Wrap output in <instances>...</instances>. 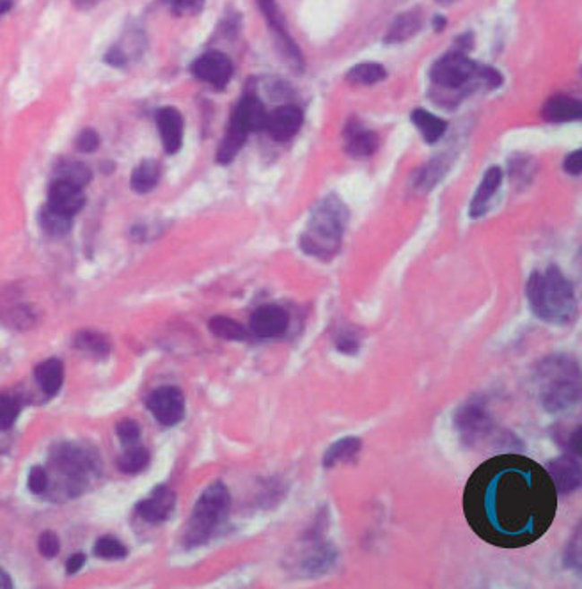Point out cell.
<instances>
[{
    "label": "cell",
    "instance_id": "cell-1",
    "mask_svg": "<svg viewBox=\"0 0 582 589\" xmlns=\"http://www.w3.org/2000/svg\"><path fill=\"white\" fill-rule=\"evenodd\" d=\"M558 492L545 467L518 453L483 462L469 478L464 513L471 529L499 549H522L552 525Z\"/></svg>",
    "mask_w": 582,
    "mask_h": 589
},
{
    "label": "cell",
    "instance_id": "cell-2",
    "mask_svg": "<svg viewBox=\"0 0 582 589\" xmlns=\"http://www.w3.org/2000/svg\"><path fill=\"white\" fill-rule=\"evenodd\" d=\"M527 299L533 315L547 324L567 325L578 315L574 286L558 266H549L529 277Z\"/></svg>",
    "mask_w": 582,
    "mask_h": 589
},
{
    "label": "cell",
    "instance_id": "cell-3",
    "mask_svg": "<svg viewBox=\"0 0 582 589\" xmlns=\"http://www.w3.org/2000/svg\"><path fill=\"white\" fill-rule=\"evenodd\" d=\"M348 219L350 212L337 195L324 197L311 212L300 237V249L318 259H333L341 247Z\"/></svg>",
    "mask_w": 582,
    "mask_h": 589
},
{
    "label": "cell",
    "instance_id": "cell-4",
    "mask_svg": "<svg viewBox=\"0 0 582 589\" xmlns=\"http://www.w3.org/2000/svg\"><path fill=\"white\" fill-rule=\"evenodd\" d=\"M540 400L549 412H565L579 403L581 371L574 359L552 355L538 368Z\"/></svg>",
    "mask_w": 582,
    "mask_h": 589
},
{
    "label": "cell",
    "instance_id": "cell-5",
    "mask_svg": "<svg viewBox=\"0 0 582 589\" xmlns=\"http://www.w3.org/2000/svg\"><path fill=\"white\" fill-rule=\"evenodd\" d=\"M231 494L222 481L212 483L199 498L187 524L183 543L188 549L206 543L228 520Z\"/></svg>",
    "mask_w": 582,
    "mask_h": 589
},
{
    "label": "cell",
    "instance_id": "cell-6",
    "mask_svg": "<svg viewBox=\"0 0 582 589\" xmlns=\"http://www.w3.org/2000/svg\"><path fill=\"white\" fill-rule=\"evenodd\" d=\"M455 426L462 442L469 447H518V440H506L511 433L498 428L482 398H473L458 409L455 414Z\"/></svg>",
    "mask_w": 582,
    "mask_h": 589
},
{
    "label": "cell",
    "instance_id": "cell-7",
    "mask_svg": "<svg viewBox=\"0 0 582 589\" xmlns=\"http://www.w3.org/2000/svg\"><path fill=\"white\" fill-rule=\"evenodd\" d=\"M480 68L462 52H453L440 57L431 68V81L446 89H460L469 84Z\"/></svg>",
    "mask_w": 582,
    "mask_h": 589
},
{
    "label": "cell",
    "instance_id": "cell-8",
    "mask_svg": "<svg viewBox=\"0 0 582 589\" xmlns=\"http://www.w3.org/2000/svg\"><path fill=\"white\" fill-rule=\"evenodd\" d=\"M148 409L162 426H174L185 416V396L178 387H161L150 394Z\"/></svg>",
    "mask_w": 582,
    "mask_h": 589
},
{
    "label": "cell",
    "instance_id": "cell-9",
    "mask_svg": "<svg viewBox=\"0 0 582 589\" xmlns=\"http://www.w3.org/2000/svg\"><path fill=\"white\" fill-rule=\"evenodd\" d=\"M192 74L201 82L224 87L233 77V63L222 52H206L192 65Z\"/></svg>",
    "mask_w": 582,
    "mask_h": 589
},
{
    "label": "cell",
    "instance_id": "cell-10",
    "mask_svg": "<svg viewBox=\"0 0 582 589\" xmlns=\"http://www.w3.org/2000/svg\"><path fill=\"white\" fill-rule=\"evenodd\" d=\"M288 327H290L288 313L275 304L261 306L250 316V333L261 339L284 336Z\"/></svg>",
    "mask_w": 582,
    "mask_h": 589
},
{
    "label": "cell",
    "instance_id": "cell-11",
    "mask_svg": "<svg viewBox=\"0 0 582 589\" xmlns=\"http://www.w3.org/2000/svg\"><path fill=\"white\" fill-rule=\"evenodd\" d=\"M547 472L556 487V492L567 496L581 487V463L579 456L576 460L574 455H565L558 460H551L547 463Z\"/></svg>",
    "mask_w": 582,
    "mask_h": 589
},
{
    "label": "cell",
    "instance_id": "cell-12",
    "mask_svg": "<svg viewBox=\"0 0 582 589\" xmlns=\"http://www.w3.org/2000/svg\"><path fill=\"white\" fill-rule=\"evenodd\" d=\"M302 121H304V116L297 107L282 105V107L275 108L272 114H268L265 128L268 130V134L274 141L284 143L299 134Z\"/></svg>",
    "mask_w": 582,
    "mask_h": 589
},
{
    "label": "cell",
    "instance_id": "cell-13",
    "mask_svg": "<svg viewBox=\"0 0 582 589\" xmlns=\"http://www.w3.org/2000/svg\"><path fill=\"white\" fill-rule=\"evenodd\" d=\"M52 208L74 217L79 213L85 204L83 188L66 181V179H56L48 190V203Z\"/></svg>",
    "mask_w": 582,
    "mask_h": 589
},
{
    "label": "cell",
    "instance_id": "cell-14",
    "mask_svg": "<svg viewBox=\"0 0 582 589\" xmlns=\"http://www.w3.org/2000/svg\"><path fill=\"white\" fill-rule=\"evenodd\" d=\"M257 2H259V7H261L263 14L266 16V20H268L272 30L275 32L277 41L281 43L286 59L290 61V65H293L295 68L302 70V66H304L302 54H300V50L297 48V45L293 43V39L288 36L284 25H282V18H281V14H279V11H277L275 0H257Z\"/></svg>",
    "mask_w": 582,
    "mask_h": 589
},
{
    "label": "cell",
    "instance_id": "cell-15",
    "mask_svg": "<svg viewBox=\"0 0 582 589\" xmlns=\"http://www.w3.org/2000/svg\"><path fill=\"white\" fill-rule=\"evenodd\" d=\"M157 126L162 137L164 150L169 155H174L181 150L183 144V116L174 107H164L157 112Z\"/></svg>",
    "mask_w": 582,
    "mask_h": 589
},
{
    "label": "cell",
    "instance_id": "cell-16",
    "mask_svg": "<svg viewBox=\"0 0 582 589\" xmlns=\"http://www.w3.org/2000/svg\"><path fill=\"white\" fill-rule=\"evenodd\" d=\"M176 505V494L169 487H159L153 494L137 505V513L153 524L164 522L169 518Z\"/></svg>",
    "mask_w": 582,
    "mask_h": 589
},
{
    "label": "cell",
    "instance_id": "cell-17",
    "mask_svg": "<svg viewBox=\"0 0 582 589\" xmlns=\"http://www.w3.org/2000/svg\"><path fill=\"white\" fill-rule=\"evenodd\" d=\"M231 119L237 125H240L248 134H250V132H259L266 126L268 114H266V108H265V105L259 98L246 96L237 105Z\"/></svg>",
    "mask_w": 582,
    "mask_h": 589
},
{
    "label": "cell",
    "instance_id": "cell-18",
    "mask_svg": "<svg viewBox=\"0 0 582 589\" xmlns=\"http://www.w3.org/2000/svg\"><path fill=\"white\" fill-rule=\"evenodd\" d=\"M344 141H346V152L353 159L371 157L378 148L377 134L366 130L362 125H359L355 121L348 123V126L344 130Z\"/></svg>",
    "mask_w": 582,
    "mask_h": 589
},
{
    "label": "cell",
    "instance_id": "cell-19",
    "mask_svg": "<svg viewBox=\"0 0 582 589\" xmlns=\"http://www.w3.org/2000/svg\"><path fill=\"white\" fill-rule=\"evenodd\" d=\"M337 559V552L331 545L315 543L300 561V570L308 577H318L327 574Z\"/></svg>",
    "mask_w": 582,
    "mask_h": 589
},
{
    "label": "cell",
    "instance_id": "cell-20",
    "mask_svg": "<svg viewBox=\"0 0 582 589\" xmlns=\"http://www.w3.org/2000/svg\"><path fill=\"white\" fill-rule=\"evenodd\" d=\"M500 181H502V170L499 168H491L485 172V176L478 186V192L474 194L473 203H471V217L473 219H480L482 215H485L492 197L499 190Z\"/></svg>",
    "mask_w": 582,
    "mask_h": 589
},
{
    "label": "cell",
    "instance_id": "cell-21",
    "mask_svg": "<svg viewBox=\"0 0 582 589\" xmlns=\"http://www.w3.org/2000/svg\"><path fill=\"white\" fill-rule=\"evenodd\" d=\"M582 105L570 96H552L543 107V117L552 123H569L581 119Z\"/></svg>",
    "mask_w": 582,
    "mask_h": 589
},
{
    "label": "cell",
    "instance_id": "cell-22",
    "mask_svg": "<svg viewBox=\"0 0 582 589\" xmlns=\"http://www.w3.org/2000/svg\"><path fill=\"white\" fill-rule=\"evenodd\" d=\"M36 382L47 396H56L65 384V366L57 359H48L41 362L34 371Z\"/></svg>",
    "mask_w": 582,
    "mask_h": 589
},
{
    "label": "cell",
    "instance_id": "cell-23",
    "mask_svg": "<svg viewBox=\"0 0 582 589\" xmlns=\"http://www.w3.org/2000/svg\"><path fill=\"white\" fill-rule=\"evenodd\" d=\"M362 449V442L357 437H344L333 444L324 455V467L333 469L339 463L355 462Z\"/></svg>",
    "mask_w": 582,
    "mask_h": 589
},
{
    "label": "cell",
    "instance_id": "cell-24",
    "mask_svg": "<svg viewBox=\"0 0 582 589\" xmlns=\"http://www.w3.org/2000/svg\"><path fill=\"white\" fill-rule=\"evenodd\" d=\"M246 139H248V132L237 125L233 119L228 126V132L219 146V152H217V162L222 164V166H228L235 160V157L240 153V150L244 148L246 144Z\"/></svg>",
    "mask_w": 582,
    "mask_h": 589
},
{
    "label": "cell",
    "instance_id": "cell-25",
    "mask_svg": "<svg viewBox=\"0 0 582 589\" xmlns=\"http://www.w3.org/2000/svg\"><path fill=\"white\" fill-rule=\"evenodd\" d=\"M422 25V14L419 9H413L407 13H402L389 27V32L386 36L387 43H402L413 38Z\"/></svg>",
    "mask_w": 582,
    "mask_h": 589
},
{
    "label": "cell",
    "instance_id": "cell-26",
    "mask_svg": "<svg viewBox=\"0 0 582 589\" xmlns=\"http://www.w3.org/2000/svg\"><path fill=\"white\" fill-rule=\"evenodd\" d=\"M161 174L162 170L157 160H143L132 172L130 186L137 194H148L159 185Z\"/></svg>",
    "mask_w": 582,
    "mask_h": 589
},
{
    "label": "cell",
    "instance_id": "cell-27",
    "mask_svg": "<svg viewBox=\"0 0 582 589\" xmlns=\"http://www.w3.org/2000/svg\"><path fill=\"white\" fill-rule=\"evenodd\" d=\"M413 123L416 125L417 130L421 132L422 139L428 144L437 143L446 134V128H447V123L444 119L433 116L431 112H428L424 108H416L413 112Z\"/></svg>",
    "mask_w": 582,
    "mask_h": 589
},
{
    "label": "cell",
    "instance_id": "cell-28",
    "mask_svg": "<svg viewBox=\"0 0 582 589\" xmlns=\"http://www.w3.org/2000/svg\"><path fill=\"white\" fill-rule=\"evenodd\" d=\"M72 224H74V217L52 208L50 204H47L41 212H39V226L45 233H48L50 237H65L72 231Z\"/></svg>",
    "mask_w": 582,
    "mask_h": 589
},
{
    "label": "cell",
    "instance_id": "cell-29",
    "mask_svg": "<svg viewBox=\"0 0 582 589\" xmlns=\"http://www.w3.org/2000/svg\"><path fill=\"white\" fill-rule=\"evenodd\" d=\"M150 451L143 446H130L128 451L119 458L117 467L125 474H139L150 465Z\"/></svg>",
    "mask_w": 582,
    "mask_h": 589
},
{
    "label": "cell",
    "instance_id": "cell-30",
    "mask_svg": "<svg viewBox=\"0 0 582 589\" xmlns=\"http://www.w3.org/2000/svg\"><path fill=\"white\" fill-rule=\"evenodd\" d=\"M386 68L378 63H362V65H357L353 66L346 79L348 82L355 85H373L382 82L386 79Z\"/></svg>",
    "mask_w": 582,
    "mask_h": 589
},
{
    "label": "cell",
    "instance_id": "cell-31",
    "mask_svg": "<svg viewBox=\"0 0 582 589\" xmlns=\"http://www.w3.org/2000/svg\"><path fill=\"white\" fill-rule=\"evenodd\" d=\"M210 331L221 339H230V341H242L248 337V331L242 324L235 322L233 318L228 316H215L210 320Z\"/></svg>",
    "mask_w": 582,
    "mask_h": 589
},
{
    "label": "cell",
    "instance_id": "cell-32",
    "mask_svg": "<svg viewBox=\"0 0 582 589\" xmlns=\"http://www.w3.org/2000/svg\"><path fill=\"white\" fill-rule=\"evenodd\" d=\"M446 170H447V166H446L444 160L430 162L428 166H424V168L417 172L414 188H416L417 192H428V190H431L442 179V176L446 174Z\"/></svg>",
    "mask_w": 582,
    "mask_h": 589
},
{
    "label": "cell",
    "instance_id": "cell-33",
    "mask_svg": "<svg viewBox=\"0 0 582 589\" xmlns=\"http://www.w3.org/2000/svg\"><path fill=\"white\" fill-rule=\"evenodd\" d=\"M94 554L101 559L107 561H114V559H123L128 550L126 547L114 536H101L98 538V541L94 543Z\"/></svg>",
    "mask_w": 582,
    "mask_h": 589
},
{
    "label": "cell",
    "instance_id": "cell-34",
    "mask_svg": "<svg viewBox=\"0 0 582 589\" xmlns=\"http://www.w3.org/2000/svg\"><path fill=\"white\" fill-rule=\"evenodd\" d=\"M75 346L83 351H89L94 355H107L110 351L109 341L98 333L92 331H83L75 337Z\"/></svg>",
    "mask_w": 582,
    "mask_h": 589
},
{
    "label": "cell",
    "instance_id": "cell-35",
    "mask_svg": "<svg viewBox=\"0 0 582 589\" xmlns=\"http://www.w3.org/2000/svg\"><path fill=\"white\" fill-rule=\"evenodd\" d=\"M57 179H66L77 186H87V183L91 181V170L85 166V164H81V162H72V164H66L63 168L59 169V176Z\"/></svg>",
    "mask_w": 582,
    "mask_h": 589
},
{
    "label": "cell",
    "instance_id": "cell-36",
    "mask_svg": "<svg viewBox=\"0 0 582 589\" xmlns=\"http://www.w3.org/2000/svg\"><path fill=\"white\" fill-rule=\"evenodd\" d=\"M20 416V405L14 398L0 394V431L9 429Z\"/></svg>",
    "mask_w": 582,
    "mask_h": 589
},
{
    "label": "cell",
    "instance_id": "cell-37",
    "mask_svg": "<svg viewBox=\"0 0 582 589\" xmlns=\"http://www.w3.org/2000/svg\"><path fill=\"white\" fill-rule=\"evenodd\" d=\"M38 549H39V554L52 559L59 554L61 550V541H59V536L54 533V531H45L39 534V540H38Z\"/></svg>",
    "mask_w": 582,
    "mask_h": 589
},
{
    "label": "cell",
    "instance_id": "cell-38",
    "mask_svg": "<svg viewBox=\"0 0 582 589\" xmlns=\"http://www.w3.org/2000/svg\"><path fill=\"white\" fill-rule=\"evenodd\" d=\"M116 433L125 446H134L141 438V426L132 420H125L117 424Z\"/></svg>",
    "mask_w": 582,
    "mask_h": 589
},
{
    "label": "cell",
    "instance_id": "cell-39",
    "mask_svg": "<svg viewBox=\"0 0 582 589\" xmlns=\"http://www.w3.org/2000/svg\"><path fill=\"white\" fill-rule=\"evenodd\" d=\"M29 490L34 496H41L47 492L48 489V474L43 467H32V471L29 472V480H27Z\"/></svg>",
    "mask_w": 582,
    "mask_h": 589
},
{
    "label": "cell",
    "instance_id": "cell-40",
    "mask_svg": "<svg viewBox=\"0 0 582 589\" xmlns=\"http://www.w3.org/2000/svg\"><path fill=\"white\" fill-rule=\"evenodd\" d=\"M176 14H195L203 9L204 0H164Z\"/></svg>",
    "mask_w": 582,
    "mask_h": 589
},
{
    "label": "cell",
    "instance_id": "cell-41",
    "mask_svg": "<svg viewBox=\"0 0 582 589\" xmlns=\"http://www.w3.org/2000/svg\"><path fill=\"white\" fill-rule=\"evenodd\" d=\"M77 148L81 153H94L100 148V135L92 128H85L77 139Z\"/></svg>",
    "mask_w": 582,
    "mask_h": 589
},
{
    "label": "cell",
    "instance_id": "cell-42",
    "mask_svg": "<svg viewBox=\"0 0 582 589\" xmlns=\"http://www.w3.org/2000/svg\"><path fill=\"white\" fill-rule=\"evenodd\" d=\"M335 348H337L339 351L346 353V355H353V353L359 351L360 342H359L357 337L352 336V334H348V333H344V334H339V336L335 337Z\"/></svg>",
    "mask_w": 582,
    "mask_h": 589
},
{
    "label": "cell",
    "instance_id": "cell-43",
    "mask_svg": "<svg viewBox=\"0 0 582 589\" xmlns=\"http://www.w3.org/2000/svg\"><path fill=\"white\" fill-rule=\"evenodd\" d=\"M565 170L572 176H579L582 170V152L578 150L574 153H570L567 159H565V164H563Z\"/></svg>",
    "mask_w": 582,
    "mask_h": 589
},
{
    "label": "cell",
    "instance_id": "cell-44",
    "mask_svg": "<svg viewBox=\"0 0 582 589\" xmlns=\"http://www.w3.org/2000/svg\"><path fill=\"white\" fill-rule=\"evenodd\" d=\"M83 563H85V554L83 552L74 554L66 563V572L68 574H77L83 568Z\"/></svg>",
    "mask_w": 582,
    "mask_h": 589
},
{
    "label": "cell",
    "instance_id": "cell-45",
    "mask_svg": "<svg viewBox=\"0 0 582 589\" xmlns=\"http://www.w3.org/2000/svg\"><path fill=\"white\" fill-rule=\"evenodd\" d=\"M13 588V581L9 577V574L5 570L0 568V589H11Z\"/></svg>",
    "mask_w": 582,
    "mask_h": 589
},
{
    "label": "cell",
    "instance_id": "cell-46",
    "mask_svg": "<svg viewBox=\"0 0 582 589\" xmlns=\"http://www.w3.org/2000/svg\"><path fill=\"white\" fill-rule=\"evenodd\" d=\"M13 7V0H0V14L7 13Z\"/></svg>",
    "mask_w": 582,
    "mask_h": 589
},
{
    "label": "cell",
    "instance_id": "cell-47",
    "mask_svg": "<svg viewBox=\"0 0 582 589\" xmlns=\"http://www.w3.org/2000/svg\"><path fill=\"white\" fill-rule=\"evenodd\" d=\"M444 23H446V20H444V18H437V20H435V27H437V30H442Z\"/></svg>",
    "mask_w": 582,
    "mask_h": 589
},
{
    "label": "cell",
    "instance_id": "cell-48",
    "mask_svg": "<svg viewBox=\"0 0 582 589\" xmlns=\"http://www.w3.org/2000/svg\"><path fill=\"white\" fill-rule=\"evenodd\" d=\"M440 4H451V2H455V0H439Z\"/></svg>",
    "mask_w": 582,
    "mask_h": 589
}]
</instances>
